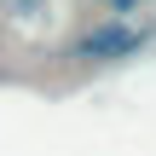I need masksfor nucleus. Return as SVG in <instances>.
<instances>
[{"label": "nucleus", "mask_w": 156, "mask_h": 156, "mask_svg": "<svg viewBox=\"0 0 156 156\" xmlns=\"http://www.w3.org/2000/svg\"><path fill=\"white\" fill-rule=\"evenodd\" d=\"M151 46V29L145 23H133V17H104V23H93V29H81L75 41H69V58L75 64H127V58H139Z\"/></svg>", "instance_id": "obj_1"}, {"label": "nucleus", "mask_w": 156, "mask_h": 156, "mask_svg": "<svg viewBox=\"0 0 156 156\" xmlns=\"http://www.w3.org/2000/svg\"><path fill=\"white\" fill-rule=\"evenodd\" d=\"M52 0H0V23H41Z\"/></svg>", "instance_id": "obj_2"}, {"label": "nucleus", "mask_w": 156, "mask_h": 156, "mask_svg": "<svg viewBox=\"0 0 156 156\" xmlns=\"http://www.w3.org/2000/svg\"><path fill=\"white\" fill-rule=\"evenodd\" d=\"M98 6H104L110 17H133V12H139V0H98Z\"/></svg>", "instance_id": "obj_3"}]
</instances>
